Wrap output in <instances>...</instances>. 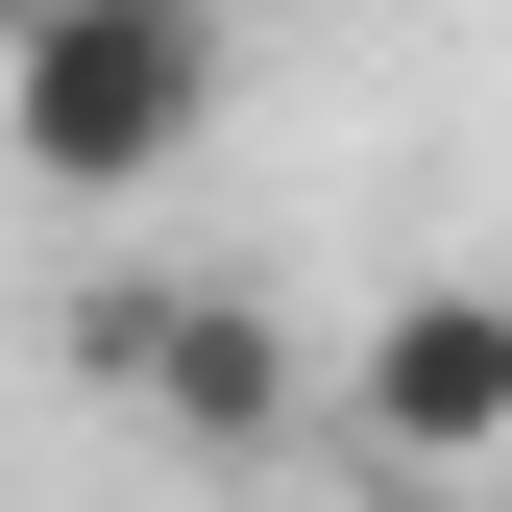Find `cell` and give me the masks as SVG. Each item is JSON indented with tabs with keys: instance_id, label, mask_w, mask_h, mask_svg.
<instances>
[{
	"instance_id": "1",
	"label": "cell",
	"mask_w": 512,
	"mask_h": 512,
	"mask_svg": "<svg viewBox=\"0 0 512 512\" xmlns=\"http://www.w3.org/2000/svg\"><path fill=\"white\" fill-rule=\"evenodd\" d=\"M220 74L244 49L196 0H25V25H0V171H25V196H171L196 122H220Z\"/></svg>"
},
{
	"instance_id": "3",
	"label": "cell",
	"mask_w": 512,
	"mask_h": 512,
	"mask_svg": "<svg viewBox=\"0 0 512 512\" xmlns=\"http://www.w3.org/2000/svg\"><path fill=\"white\" fill-rule=\"evenodd\" d=\"M342 415L391 439L415 488H464V464H512V293H464V269H439V293H391V317L342 342Z\"/></svg>"
},
{
	"instance_id": "2",
	"label": "cell",
	"mask_w": 512,
	"mask_h": 512,
	"mask_svg": "<svg viewBox=\"0 0 512 512\" xmlns=\"http://www.w3.org/2000/svg\"><path fill=\"white\" fill-rule=\"evenodd\" d=\"M74 366L147 439H196V464H269V439L317 415V342H293L269 293H220V269H98L74 293Z\"/></svg>"
}]
</instances>
